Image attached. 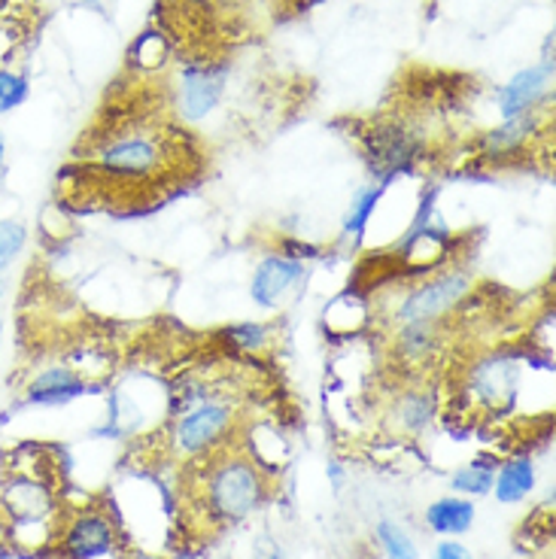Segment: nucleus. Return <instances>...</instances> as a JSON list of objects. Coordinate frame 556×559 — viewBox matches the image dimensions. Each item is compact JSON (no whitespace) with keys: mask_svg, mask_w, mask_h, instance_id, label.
<instances>
[{"mask_svg":"<svg viewBox=\"0 0 556 559\" xmlns=\"http://www.w3.org/2000/svg\"><path fill=\"white\" fill-rule=\"evenodd\" d=\"M40 448L15 450L13 468L0 477V530L15 550H52L64 523V499L52 477V465H40Z\"/></svg>","mask_w":556,"mask_h":559,"instance_id":"obj_1","label":"nucleus"},{"mask_svg":"<svg viewBox=\"0 0 556 559\" xmlns=\"http://www.w3.org/2000/svg\"><path fill=\"white\" fill-rule=\"evenodd\" d=\"M192 465L201 468L198 504L204 518L213 520L216 526H235L240 520H247L271 496L268 472L247 450L225 444Z\"/></svg>","mask_w":556,"mask_h":559,"instance_id":"obj_2","label":"nucleus"},{"mask_svg":"<svg viewBox=\"0 0 556 559\" xmlns=\"http://www.w3.org/2000/svg\"><path fill=\"white\" fill-rule=\"evenodd\" d=\"M88 168L119 189H153L174 168V150L155 128L122 126L95 143Z\"/></svg>","mask_w":556,"mask_h":559,"instance_id":"obj_3","label":"nucleus"},{"mask_svg":"<svg viewBox=\"0 0 556 559\" xmlns=\"http://www.w3.org/2000/svg\"><path fill=\"white\" fill-rule=\"evenodd\" d=\"M237 429V405L232 399L204 395L192 405L177 407V414L165 426L167 456L177 462H198L232 444Z\"/></svg>","mask_w":556,"mask_h":559,"instance_id":"obj_4","label":"nucleus"},{"mask_svg":"<svg viewBox=\"0 0 556 559\" xmlns=\"http://www.w3.org/2000/svg\"><path fill=\"white\" fill-rule=\"evenodd\" d=\"M474 274L465 267L447 265L435 274L419 277L411 283L404 293L390 305V322L392 325H404V322H445L450 313H457L469 295L474 293Z\"/></svg>","mask_w":556,"mask_h":559,"instance_id":"obj_5","label":"nucleus"},{"mask_svg":"<svg viewBox=\"0 0 556 559\" xmlns=\"http://www.w3.org/2000/svg\"><path fill=\"white\" fill-rule=\"evenodd\" d=\"M523 368H527V349L499 347L477 356L465 371L469 402L489 414L514 407L523 386Z\"/></svg>","mask_w":556,"mask_h":559,"instance_id":"obj_6","label":"nucleus"},{"mask_svg":"<svg viewBox=\"0 0 556 559\" xmlns=\"http://www.w3.org/2000/svg\"><path fill=\"white\" fill-rule=\"evenodd\" d=\"M119 545L122 532L110 511L104 504H88L64 514L52 550L61 559H98L119 550Z\"/></svg>","mask_w":556,"mask_h":559,"instance_id":"obj_7","label":"nucleus"},{"mask_svg":"<svg viewBox=\"0 0 556 559\" xmlns=\"http://www.w3.org/2000/svg\"><path fill=\"white\" fill-rule=\"evenodd\" d=\"M95 390H98V386L92 383V378H88L85 371L70 368V365L64 362H52L43 365L40 371H34V374L25 380L22 402L31 407H64Z\"/></svg>","mask_w":556,"mask_h":559,"instance_id":"obj_8","label":"nucleus"},{"mask_svg":"<svg viewBox=\"0 0 556 559\" xmlns=\"http://www.w3.org/2000/svg\"><path fill=\"white\" fill-rule=\"evenodd\" d=\"M307 280V265L283 252H268L250 277V298L256 308L274 310Z\"/></svg>","mask_w":556,"mask_h":559,"instance_id":"obj_9","label":"nucleus"},{"mask_svg":"<svg viewBox=\"0 0 556 559\" xmlns=\"http://www.w3.org/2000/svg\"><path fill=\"white\" fill-rule=\"evenodd\" d=\"M438 411H441L438 392L426 383H417L392 399L387 407V426L402 438H423L435 426Z\"/></svg>","mask_w":556,"mask_h":559,"instance_id":"obj_10","label":"nucleus"},{"mask_svg":"<svg viewBox=\"0 0 556 559\" xmlns=\"http://www.w3.org/2000/svg\"><path fill=\"white\" fill-rule=\"evenodd\" d=\"M539 128H542V116L539 110L520 112V116H511L505 119L499 128H489L477 138V153L484 162H493V165H505V162H514L523 155L532 140L539 138Z\"/></svg>","mask_w":556,"mask_h":559,"instance_id":"obj_11","label":"nucleus"},{"mask_svg":"<svg viewBox=\"0 0 556 559\" xmlns=\"http://www.w3.org/2000/svg\"><path fill=\"white\" fill-rule=\"evenodd\" d=\"M368 155H371V165H375L377 182L390 186L399 174L417 165L419 140L399 126L380 128L368 138Z\"/></svg>","mask_w":556,"mask_h":559,"instance_id":"obj_12","label":"nucleus"},{"mask_svg":"<svg viewBox=\"0 0 556 559\" xmlns=\"http://www.w3.org/2000/svg\"><path fill=\"white\" fill-rule=\"evenodd\" d=\"M551 83H554V64L544 61L535 68L520 70L508 83L499 88V110L505 119L520 116V112H532L542 107V100L551 95Z\"/></svg>","mask_w":556,"mask_h":559,"instance_id":"obj_13","label":"nucleus"},{"mask_svg":"<svg viewBox=\"0 0 556 559\" xmlns=\"http://www.w3.org/2000/svg\"><path fill=\"white\" fill-rule=\"evenodd\" d=\"M225 92V73L216 68H189L180 80V112L182 119L198 122L220 107Z\"/></svg>","mask_w":556,"mask_h":559,"instance_id":"obj_14","label":"nucleus"},{"mask_svg":"<svg viewBox=\"0 0 556 559\" xmlns=\"http://www.w3.org/2000/svg\"><path fill=\"white\" fill-rule=\"evenodd\" d=\"M392 341L402 362L426 365L445 349L447 329L445 322H404L392 325Z\"/></svg>","mask_w":556,"mask_h":559,"instance_id":"obj_15","label":"nucleus"},{"mask_svg":"<svg viewBox=\"0 0 556 559\" xmlns=\"http://www.w3.org/2000/svg\"><path fill=\"white\" fill-rule=\"evenodd\" d=\"M539 484V465L529 453H514L508 460L499 462L496 480H493V496L501 504H517L532 496V489Z\"/></svg>","mask_w":556,"mask_h":559,"instance_id":"obj_16","label":"nucleus"},{"mask_svg":"<svg viewBox=\"0 0 556 559\" xmlns=\"http://www.w3.org/2000/svg\"><path fill=\"white\" fill-rule=\"evenodd\" d=\"M426 530L441 535V538H459L465 532H472L474 520H477V508H474L472 499L465 496H441L426 508Z\"/></svg>","mask_w":556,"mask_h":559,"instance_id":"obj_17","label":"nucleus"},{"mask_svg":"<svg viewBox=\"0 0 556 559\" xmlns=\"http://www.w3.org/2000/svg\"><path fill=\"white\" fill-rule=\"evenodd\" d=\"M383 192H387L383 182H368V186H359V189L353 192L347 213H344V219H341V240H344L347 247H359L362 240H365V231H368L371 216H375L377 207H380V201H383Z\"/></svg>","mask_w":556,"mask_h":559,"instance_id":"obj_18","label":"nucleus"},{"mask_svg":"<svg viewBox=\"0 0 556 559\" xmlns=\"http://www.w3.org/2000/svg\"><path fill=\"white\" fill-rule=\"evenodd\" d=\"M496 468H499V460L496 456H474L472 462L459 465L453 477H450V489L457 496H465V499H484L493 492V480H496Z\"/></svg>","mask_w":556,"mask_h":559,"instance_id":"obj_19","label":"nucleus"},{"mask_svg":"<svg viewBox=\"0 0 556 559\" xmlns=\"http://www.w3.org/2000/svg\"><path fill=\"white\" fill-rule=\"evenodd\" d=\"M375 542L387 559H419V547L414 535L395 520H380L375 526Z\"/></svg>","mask_w":556,"mask_h":559,"instance_id":"obj_20","label":"nucleus"},{"mask_svg":"<svg viewBox=\"0 0 556 559\" xmlns=\"http://www.w3.org/2000/svg\"><path fill=\"white\" fill-rule=\"evenodd\" d=\"M223 337L240 353H262L271 344V329L264 322H235L225 325Z\"/></svg>","mask_w":556,"mask_h":559,"instance_id":"obj_21","label":"nucleus"},{"mask_svg":"<svg viewBox=\"0 0 556 559\" xmlns=\"http://www.w3.org/2000/svg\"><path fill=\"white\" fill-rule=\"evenodd\" d=\"M28 247V225L22 219H0V274Z\"/></svg>","mask_w":556,"mask_h":559,"instance_id":"obj_22","label":"nucleus"},{"mask_svg":"<svg viewBox=\"0 0 556 559\" xmlns=\"http://www.w3.org/2000/svg\"><path fill=\"white\" fill-rule=\"evenodd\" d=\"M31 85L22 73L0 68V112H10L15 107H22L28 100Z\"/></svg>","mask_w":556,"mask_h":559,"instance_id":"obj_23","label":"nucleus"},{"mask_svg":"<svg viewBox=\"0 0 556 559\" xmlns=\"http://www.w3.org/2000/svg\"><path fill=\"white\" fill-rule=\"evenodd\" d=\"M280 252L289 255V259H298V262H314V259H322V247L317 243H307V240H283L280 243Z\"/></svg>","mask_w":556,"mask_h":559,"instance_id":"obj_24","label":"nucleus"},{"mask_svg":"<svg viewBox=\"0 0 556 559\" xmlns=\"http://www.w3.org/2000/svg\"><path fill=\"white\" fill-rule=\"evenodd\" d=\"M431 559H474V554L457 538H441L431 550Z\"/></svg>","mask_w":556,"mask_h":559,"instance_id":"obj_25","label":"nucleus"},{"mask_svg":"<svg viewBox=\"0 0 556 559\" xmlns=\"http://www.w3.org/2000/svg\"><path fill=\"white\" fill-rule=\"evenodd\" d=\"M7 174H10V153H7V140L0 134V192L7 189Z\"/></svg>","mask_w":556,"mask_h":559,"instance_id":"obj_26","label":"nucleus"},{"mask_svg":"<svg viewBox=\"0 0 556 559\" xmlns=\"http://www.w3.org/2000/svg\"><path fill=\"white\" fill-rule=\"evenodd\" d=\"M329 477L334 480V487L344 484V468H341V462H329Z\"/></svg>","mask_w":556,"mask_h":559,"instance_id":"obj_27","label":"nucleus"},{"mask_svg":"<svg viewBox=\"0 0 556 559\" xmlns=\"http://www.w3.org/2000/svg\"><path fill=\"white\" fill-rule=\"evenodd\" d=\"M0 301H3V280H0ZM0 349H3V313H0Z\"/></svg>","mask_w":556,"mask_h":559,"instance_id":"obj_28","label":"nucleus"},{"mask_svg":"<svg viewBox=\"0 0 556 559\" xmlns=\"http://www.w3.org/2000/svg\"><path fill=\"white\" fill-rule=\"evenodd\" d=\"M73 3H83V7H98L100 0H73Z\"/></svg>","mask_w":556,"mask_h":559,"instance_id":"obj_29","label":"nucleus"},{"mask_svg":"<svg viewBox=\"0 0 556 559\" xmlns=\"http://www.w3.org/2000/svg\"><path fill=\"white\" fill-rule=\"evenodd\" d=\"M128 559H155V557H146V554H138V557H128Z\"/></svg>","mask_w":556,"mask_h":559,"instance_id":"obj_30","label":"nucleus"},{"mask_svg":"<svg viewBox=\"0 0 556 559\" xmlns=\"http://www.w3.org/2000/svg\"><path fill=\"white\" fill-rule=\"evenodd\" d=\"M268 559H283V557H280V554H271V557H268Z\"/></svg>","mask_w":556,"mask_h":559,"instance_id":"obj_31","label":"nucleus"}]
</instances>
